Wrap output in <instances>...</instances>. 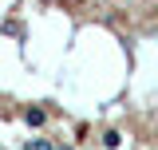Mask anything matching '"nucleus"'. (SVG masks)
I'll list each match as a JSON object with an SVG mask.
<instances>
[{"mask_svg": "<svg viewBox=\"0 0 158 150\" xmlns=\"http://www.w3.org/2000/svg\"><path fill=\"white\" fill-rule=\"evenodd\" d=\"M24 123H28L32 131H40V127L48 123V111H44V107H28V111H24Z\"/></svg>", "mask_w": 158, "mask_h": 150, "instance_id": "obj_1", "label": "nucleus"}, {"mask_svg": "<svg viewBox=\"0 0 158 150\" xmlns=\"http://www.w3.org/2000/svg\"><path fill=\"white\" fill-rule=\"evenodd\" d=\"M99 142H103L107 150H118V146H123V134H118V131H103V138H99Z\"/></svg>", "mask_w": 158, "mask_h": 150, "instance_id": "obj_2", "label": "nucleus"}, {"mask_svg": "<svg viewBox=\"0 0 158 150\" xmlns=\"http://www.w3.org/2000/svg\"><path fill=\"white\" fill-rule=\"evenodd\" d=\"M24 150H56V142H52V138H28Z\"/></svg>", "mask_w": 158, "mask_h": 150, "instance_id": "obj_3", "label": "nucleus"}, {"mask_svg": "<svg viewBox=\"0 0 158 150\" xmlns=\"http://www.w3.org/2000/svg\"><path fill=\"white\" fill-rule=\"evenodd\" d=\"M56 150H75V146H71V142H59V146H56Z\"/></svg>", "mask_w": 158, "mask_h": 150, "instance_id": "obj_4", "label": "nucleus"}, {"mask_svg": "<svg viewBox=\"0 0 158 150\" xmlns=\"http://www.w3.org/2000/svg\"><path fill=\"white\" fill-rule=\"evenodd\" d=\"M44 4H56V0H44Z\"/></svg>", "mask_w": 158, "mask_h": 150, "instance_id": "obj_5", "label": "nucleus"}]
</instances>
